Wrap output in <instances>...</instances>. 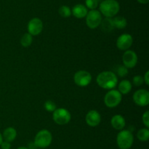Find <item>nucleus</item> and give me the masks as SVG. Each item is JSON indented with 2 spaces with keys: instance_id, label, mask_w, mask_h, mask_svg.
I'll return each mask as SVG.
<instances>
[{
  "instance_id": "473e14b6",
  "label": "nucleus",
  "mask_w": 149,
  "mask_h": 149,
  "mask_svg": "<svg viewBox=\"0 0 149 149\" xmlns=\"http://www.w3.org/2000/svg\"><path fill=\"white\" fill-rule=\"evenodd\" d=\"M17 149H29L27 147H26V146H20V147L17 148Z\"/></svg>"
},
{
  "instance_id": "ddd939ff",
  "label": "nucleus",
  "mask_w": 149,
  "mask_h": 149,
  "mask_svg": "<svg viewBox=\"0 0 149 149\" xmlns=\"http://www.w3.org/2000/svg\"><path fill=\"white\" fill-rule=\"evenodd\" d=\"M85 121L87 125L91 127H95L101 121V116L100 114L95 110H91L87 112L85 117Z\"/></svg>"
},
{
  "instance_id": "a211bd4d",
  "label": "nucleus",
  "mask_w": 149,
  "mask_h": 149,
  "mask_svg": "<svg viewBox=\"0 0 149 149\" xmlns=\"http://www.w3.org/2000/svg\"><path fill=\"white\" fill-rule=\"evenodd\" d=\"M132 90V83L128 80H123L118 85V91L122 94H127Z\"/></svg>"
},
{
  "instance_id": "423d86ee",
  "label": "nucleus",
  "mask_w": 149,
  "mask_h": 149,
  "mask_svg": "<svg viewBox=\"0 0 149 149\" xmlns=\"http://www.w3.org/2000/svg\"><path fill=\"white\" fill-rule=\"evenodd\" d=\"M52 118L58 125H65L71 121V115L69 111L63 108H56L52 114Z\"/></svg>"
},
{
  "instance_id": "dca6fc26",
  "label": "nucleus",
  "mask_w": 149,
  "mask_h": 149,
  "mask_svg": "<svg viewBox=\"0 0 149 149\" xmlns=\"http://www.w3.org/2000/svg\"><path fill=\"white\" fill-rule=\"evenodd\" d=\"M2 137L5 141L11 143L15 140L16 137H17V131L13 127H7L3 131Z\"/></svg>"
},
{
  "instance_id": "39448f33",
  "label": "nucleus",
  "mask_w": 149,
  "mask_h": 149,
  "mask_svg": "<svg viewBox=\"0 0 149 149\" xmlns=\"http://www.w3.org/2000/svg\"><path fill=\"white\" fill-rule=\"evenodd\" d=\"M122 94L118 90L111 89L106 93L104 97V103L108 108H116L122 102Z\"/></svg>"
},
{
  "instance_id": "4468645a",
  "label": "nucleus",
  "mask_w": 149,
  "mask_h": 149,
  "mask_svg": "<svg viewBox=\"0 0 149 149\" xmlns=\"http://www.w3.org/2000/svg\"><path fill=\"white\" fill-rule=\"evenodd\" d=\"M88 10L86 7L85 5L81 4H77L75 6H74L71 10V15L74 16L77 18H84L86 17Z\"/></svg>"
},
{
  "instance_id": "9b49d317",
  "label": "nucleus",
  "mask_w": 149,
  "mask_h": 149,
  "mask_svg": "<svg viewBox=\"0 0 149 149\" xmlns=\"http://www.w3.org/2000/svg\"><path fill=\"white\" fill-rule=\"evenodd\" d=\"M122 61L124 66H125L127 69L133 68L138 63V56L133 51L131 50L125 51L122 56Z\"/></svg>"
},
{
  "instance_id": "0eeeda50",
  "label": "nucleus",
  "mask_w": 149,
  "mask_h": 149,
  "mask_svg": "<svg viewBox=\"0 0 149 149\" xmlns=\"http://www.w3.org/2000/svg\"><path fill=\"white\" fill-rule=\"evenodd\" d=\"M86 23L90 29H95L100 26L103 18L99 10H91L86 15Z\"/></svg>"
},
{
  "instance_id": "cd10ccee",
  "label": "nucleus",
  "mask_w": 149,
  "mask_h": 149,
  "mask_svg": "<svg viewBox=\"0 0 149 149\" xmlns=\"http://www.w3.org/2000/svg\"><path fill=\"white\" fill-rule=\"evenodd\" d=\"M1 149H10L11 148V144H10V142L5 141V140H3V142L1 143V144L0 145Z\"/></svg>"
},
{
  "instance_id": "f8f14e48",
  "label": "nucleus",
  "mask_w": 149,
  "mask_h": 149,
  "mask_svg": "<svg viewBox=\"0 0 149 149\" xmlns=\"http://www.w3.org/2000/svg\"><path fill=\"white\" fill-rule=\"evenodd\" d=\"M133 43V38L130 34H123L118 37L116 46L121 51H127Z\"/></svg>"
},
{
  "instance_id": "bb28decb",
  "label": "nucleus",
  "mask_w": 149,
  "mask_h": 149,
  "mask_svg": "<svg viewBox=\"0 0 149 149\" xmlns=\"http://www.w3.org/2000/svg\"><path fill=\"white\" fill-rule=\"evenodd\" d=\"M142 121L144 125L146 126V128L149 127V111H146L142 116Z\"/></svg>"
},
{
  "instance_id": "20e7f679",
  "label": "nucleus",
  "mask_w": 149,
  "mask_h": 149,
  "mask_svg": "<svg viewBox=\"0 0 149 149\" xmlns=\"http://www.w3.org/2000/svg\"><path fill=\"white\" fill-rule=\"evenodd\" d=\"M52 141V135L47 129L40 130L36 133L34 137V143L36 147L43 149L49 147Z\"/></svg>"
},
{
  "instance_id": "7ed1b4c3",
  "label": "nucleus",
  "mask_w": 149,
  "mask_h": 149,
  "mask_svg": "<svg viewBox=\"0 0 149 149\" xmlns=\"http://www.w3.org/2000/svg\"><path fill=\"white\" fill-rule=\"evenodd\" d=\"M134 136L129 130L122 129L118 133L116 143L119 149H130L133 145Z\"/></svg>"
},
{
  "instance_id": "4be33fe9",
  "label": "nucleus",
  "mask_w": 149,
  "mask_h": 149,
  "mask_svg": "<svg viewBox=\"0 0 149 149\" xmlns=\"http://www.w3.org/2000/svg\"><path fill=\"white\" fill-rule=\"evenodd\" d=\"M60 15L63 18H69L71 15V10L66 5H63L58 10Z\"/></svg>"
},
{
  "instance_id": "1a4fd4ad",
  "label": "nucleus",
  "mask_w": 149,
  "mask_h": 149,
  "mask_svg": "<svg viewBox=\"0 0 149 149\" xmlns=\"http://www.w3.org/2000/svg\"><path fill=\"white\" fill-rule=\"evenodd\" d=\"M133 101L137 105L145 107L149 104V92L146 89H138L134 93Z\"/></svg>"
},
{
  "instance_id": "393cba45",
  "label": "nucleus",
  "mask_w": 149,
  "mask_h": 149,
  "mask_svg": "<svg viewBox=\"0 0 149 149\" xmlns=\"http://www.w3.org/2000/svg\"><path fill=\"white\" fill-rule=\"evenodd\" d=\"M45 110L48 112H53L55 111V110L56 109V105H55V102L52 100H47L45 102V105H44Z\"/></svg>"
},
{
  "instance_id": "c756f323",
  "label": "nucleus",
  "mask_w": 149,
  "mask_h": 149,
  "mask_svg": "<svg viewBox=\"0 0 149 149\" xmlns=\"http://www.w3.org/2000/svg\"><path fill=\"white\" fill-rule=\"evenodd\" d=\"M27 148L29 149H36V148H37L36 145H35L34 142H30V143H29V145H28Z\"/></svg>"
},
{
  "instance_id": "f3484780",
  "label": "nucleus",
  "mask_w": 149,
  "mask_h": 149,
  "mask_svg": "<svg viewBox=\"0 0 149 149\" xmlns=\"http://www.w3.org/2000/svg\"><path fill=\"white\" fill-rule=\"evenodd\" d=\"M100 26L101 27L102 31L106 32V33H109L115 29L113 26V19L111 18H106L103 19Z\"/></svg>"
},
{
  "instance_id": "9d476101",
  "label": "nucleus",
  "mask_w": 149,
  "mask_h": 149,
  "mask_svg": "<svg viewBox=\"0 0 149 149\" xmlns=\"http://www.w3.org/2000/svg\"><path fill=\"white\" fill-rule=\"evenodd\" d=\"M27 29L28 33L32 36H37L43 30V22L38 18H33L29 20Z\"/></svg>"
},
{
  "instance_id": "72a5a7b5",
  "label": "nucleus",
  "mask_w": 149,
  "mask_h": 149,
  "mask_svg": "<svg viewBox=\"0 0 149 149\" xmlns=\"http://www.w3.org/2000/svg\"><path fill=\"white\" fill-rule=\"evenodd\" d=\"M36 149H41V148H36Z\"/></svg>"
},
{
  "instance_id": "f257e3e1",
  "label": "nucleus",
  "mask_w": 149,
  "mask_h": 149,
  "mask_svg": "<svg viewBox=\"0 0 149 149\" xmlns=\"http://www.w3.org/2000/svg\"><path fill=\"white\" fill-rule=\"evenodd\" d=\"M96 82L100 88L111 90L118 84L117 75L112 71H103L99 73Z\"/></svg>"
},
{
  "instance_id": "412c9836",
  "label": "nucleus",
  "mask_w": 149,
  "mask_h": 149,
  "mask_svg": "<svg viewBox=\"0 0 149 149\" xmlns=\"http://www.w3.org/2000/svg\"><path fill=\"white\" fill-rule=\"evenodd\" d=\"M137 137L141 142H146L149 139V130L148 128L141 129L137 133Z\"/></svg>"
},
{
  "instance_id": "7c9ffc66",
  "label": "nucleus",
  "mask_w": 149,
  "mask_h": 149,
  "mask_svg": "<svg viewBox=\"0 0 149 149\" xmlns=\"http://www.w3.org/2000/svg\"><path fill=\"white\" fill-rule=\"evenodd\" d=\"M140 4H148L149 0H137Z\"/></svg>"
},
{
  "instance_id": "a878e982",
  "label": "nucleus",
  "mask_w": 149,
  "mask_h": 149,
  "mask_svg": "<svg viewBox=\"0 0 149 149\" xmlns=\"http://www.w3.org/2000/svg\"><path fill=\"white\" fill-rule=\"evenodd\" d=\"M132 83L135 86H141L144 83L143 77L141 75H135L132 79Z\"/></svg>"
},
{
  "instance_id": "2eb2a0df",
  "label": "nucleus",
  "mask_w": 149,
  "mask_h": 149,
  "mask_svg": "<svg viewBox=\"0 0 149 149\" xmlns=\"http://www.w3.org/2000/svg\"><path fill=\"white\" fill-rule=\"evenodd\" d=\"M111 124L113 129L121 131L125 128V125H126V121L122 115L117 114L112 117L111 120Z\"/></svg>"
},
{
  "instance_id": "6ab92c4d",
  "label": "nucleus",
  "mask_w": 149,
  "mask_h": 149,
  "mask_svg": "<svg viewBox=\"0 0 149 149\" xmlns=\"http://www.w3.org/2000/svg\"><path fill=\"white\" fill-rule=\"evenodd\" d=\"M113 19V23L114 28L118 29H122L127 25V19L123 16H116Z\"/></svg>"
},
{
  "instance_id": "f03ea898",
  "label": "nucleus",
  "mask_w": 149,
  "mask_h": 149,
  "mask_svg": "<svg viewBox=\"0 0 149 149\" xmlns=\"http://www.w3.org/2000/svg\"><path fill=\"white\" fill-rule=\"evenodd\" d=\"M99 11L106 18H113L120 10V5L116 0H103L99 4Z\"/></svg>"
},
{
  "instance_id": "6e6552de",
  "label": "nucleus",
  "mask_w": 149,
  "mask_h": 149,
  "mask_svg": "<svg viewBox=\"0 0 149 149\" xmlns=\"http://www.w3.org/2000/svg\"><path fill=\"white\" fill-rule=\"evenodd\" d=\"M74 83L80 87L87 86L92 81V75L89 72L85 70H79L77 72L74 76Z\"/></svg>"
},
{
  "instance_id": "c85d7f7f",
  "label": "nucleus",
  "mask_w": 149,
  "mask_h": 149,
  "mask_svg": "<svg viewBox=\"0 0 149 149\" xmlns=\"http://www.w3.org/2000/svg\"><path fill=\"white\" fill-rule=\"evenodd\" d=\"M149 71H146V72L145 73L143 76V80H144V83L148 86L149 85Z\"/></svg>"
},
{
  "instance_id": "5701e85b",
  "label": "nucleus",
  "mask_w": 149,
  "mask_h": 149,
  "mask_svg": "<svg viewBox=\"0 0 149 149\" xmlns=\"http://www.w3.org/2000/svg\"><path fill=\"white\" fill-rule=\"evenodd\" d=\"M116 71V74H118V76H119V77H125V76L127 75L128 73H129L128 69L124 65L117 66Z\"/></svg>"
},
{
  "instance_id": "2f4dec72",
  "label": "nucleus",
  "mask_w": 149,
  "mask_h": 149,
  "mask_svg": "<svg viewBox=\"0 0 149 149\" xmlns=\"http://www.w3.org/2000/svg\"><path fill=\"white\" fill-rule=\"evenodd\" d=\"M3 140H4V139H3V137H2V134L0 133V145L1 144V143L3 142Z\"/></svg>"
},
{
  "instance_id": "b1692460",
  "label": "nucleus",
  "mask_w": 149,
  "mask_h": 149,
  "mask_svg": "<svg viewBox=\"0 0 149 149\" xmlns=\"http://www.w3.org/2000/svg\"><path fill=\"white\" fill-rule=\"evenodd\" d=\"M99 0H85V6L87 9L96 10L99 5Z\"/></svg>"
},
{
  "instance_id": "aec40b11",
  "label": "nucleus",
  "mask_w": 149,
  "mask_h": 149,
  "mask_svg": "<svg viewBox=\"0 0 149 149\" xmlns=\"http://www.w3.org/2000/svg\"><path fill=\"white\" fill-rule=\"evenodd\" d=\"M33 42V36L29 33H26L22 36L20 39V44L24 48H28L30 46Z\"/></svg>"
}]
</instances>
